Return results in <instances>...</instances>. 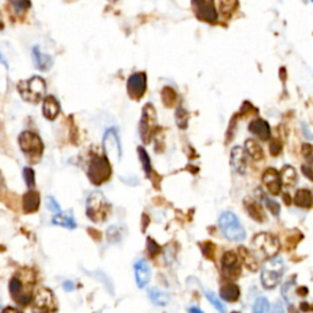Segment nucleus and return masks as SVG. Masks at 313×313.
I'll use <instances>...</instances> for the list:
<instances>
[{
    "instance_id": "nucleus-39",
    "label": "nucleus",
    "mask_w": 313,
    "mask_h": 313,
    "mask_svg": "<svg viewBox=\"0 0 313 313\" xmlns=\"http://www.w3.org/2000/svg\"><path fill=\"white\" fill-rule=\"evenodd\" d=\"M282 151V146L281 142L278 140H274L273 142L270 143V153L271 156H279Z\"/></svg>"
},
{
    "instance_id": "nucleus-23",
    "label": "nucleus",
    "mask_w": 313,
    "mask_h": 313,
    "mask_svg": "<svg viewBox=\"0 0 313 313\" xmlns=\"http://www.w3.org/2000/svg\"><path fill=\"white\" fill-rule=\"evenodd\" d=\"M243 204H245V208L248 214L251 215V218H253L256 221H259V223L265 220L264 210H263V207L258 202L253 201V199H246Z\"/></svg>"
},
{
    "instance_id": "nucleus-2",
    "label": "nucleus",
    "mask_w": 313,
    "mask_h": 313,
    "mask_svg": "<svg viewBox=\"0 0 313 313\" xmlns=\"http://www.w3.org/2000/svg\"><path fill=\"white\" fill-rule=\"evenodd\" d=\"M19 145L22 153L31 163H38L43 156L44 145L42 138L36 132L24 131L19 136Z\"/></svg>"
},
{
    "instance_id": "nucleus-22",
    "label": "nucleus",
    "mask_w": 313,
    "mask_h": 313,
    "mask_svg": "<svg viewBox=\"0 0 313 313\" xmlns=\"http://www.w3.org/2000/svg\"><path fill=\"white\" fill-rule=\"evenodd\" d=\"M40 193L35 190H30L24 196V210L26 213H33L40 208Z\"/></svg>"
},
{
    "instance_id": "nucleus-40",
    "label": "nucleus",
    "mask_w": 313,
    "mask_h": 313,
    "mask_svg": "<svg viewBox=\"0 0 313 313\" xmlns=\"http://www.w3.org/2000/svg\"><path fill=\"white\" fill-rule=\"evenodd\" d=\"M302 173L304 174V176H307L309 180H312L313 181V168L311 167V165H302Z\"/></svg>"
},
{
    "instance_id": "nucleus-32",
    "label": "nucleus",
    "mask_w": 313,
    "mask_h": 313,
    "mask_svg": "<svg viewBox=\"0 0 313 313\" xmlns=\"http://www.w3.org/2000/svg\"><path fill=\"white\" fill-rule=\"evenodd\" d=\"M162 98H163V101H164L165 105L170 107V105H173L176 101L175 91L170 87H164L162 91Z\"/></svg>"
},
{
    "instance_id": "nucleus-43",
    "label": "nucleus",
    "mask_w": 313,
    "mask_h": 313,
    "mask_svg": "<svg viewBox=\"0 0 313 313\" xmlns=\"http://www.w3.org/2000/svg\"><path fill=\"white\" fill-rule=\"evenodd\" d=\"M3 313H21V312H19L18 309L13 308V307H8V308H5L4 311H3Z\"/></svg>"
},
{
    "instance_id": "nucleus-18",
    "label": "nucleus",
    "mask_w": 313,
    "mask_h": 313,
    "mask_svg": "<svg viewBox=\"0 0 313 313\" xmlns=\"http://www.w3.org/2000/svg\"><path fill=\"white\" fill-rule=\"evenodd\" d=\"M32 60L36 68L41 71L49 70L53 66L52 57L41 52L40 47H35V48L32 49Z\"/></svg>"
},
{
    "instance_id": "nucleus-15",
    "label": "nucleus",
    "mask_w": 313,
    "mask_h": 313,
    "mask_svg": "<svg viewBox=\"0 0 313 313\" xmlns=\"http://www.w3.org/2000/svg\"><path fill=\"white\" fill-rule=\"evenodd\" d=\"M262 181L270 195L276 196L280 193L282 181L280 178V174H279L275 169L273 168L267 169V170L264 171V174H263Z\"/></svg>"
},
{
    "instance_id": "nucleus-41",
    "label": "nucleus",
    "mask_w": 313,
    "mask_h": 313,
    "mask_svg": "<svg viewBox=\"0 0 313 313\" xmlns=\"http://www.w3.org/2000/svg\"><path fill=\"white\" fill-rule=\"evenodd\" d=\"M268 313H285L284 311V307H282V304L280 302L275 303L273 307H271V309Z\"/></svg>"
},
{
    "instance_id": "nucleus-29",
    "label": "nucleus",
    "mask_w": 313,
    "mask_h": 313,
    "mask_svg": "<svg viewBox=\"0 0 313 313\" xmlns=\"http://www.w3.org/2000/svg\"><path fill=\"white\" fill-rule=\"evenodd\" d=\"M137 151H138V156H140L141 164H142V167H143V170H145L146 175L149 178L152 173V164H151V159H149V156L147 154L146 149L142 148V147H138Z\"/></svg>"
},
{
    "instance_id": "nucleus-5",
    "label": "nucleus",
    "mask_w": 313,
    "mask_h": 313,
    "mask_svg": "<svg viewBox=\"0 0 313 313\" xmlns=\"http://www.w3.org/2000/svg\"><path fill=\"white\" fill-rule=\"evenodd\" d=\"M282 273H284V261L280 257L275 256L268 258L262 267L261 280L263 287L265 289H273L281 280Z\"/></svg>"
},
{
    "instance_id": "nucleus-16",
    "label": "nucleus",
    "mask_w": 313,
    "mask_h": 313,
    "mask_svg": "<svg viewBox=\"0 0 313 313\" xmlns=\"http://www.w3.org/2000/svg\"><path fill=\"white\" fill-rule=\"evenodd\" d=\"M230 164L232 169L239 174H245L246 167H247V158H246L245 149L236 146L231 149L230 153Z\"/></svg>"
},
{
    "instance_id": "nucleus-46",
    "label": "nucleus",
    "mask_w": 313,
    "mask_h": 313,
    "mask_svg": "<svg viewBox=\"0 0 313 313\" xmlns=\"http://www.w3.org/2000/svg\"><path fill=\"white\" fill-rule=\"evenodd\" d=\"M232 313H239V312H232Z\"/></svg>"
},
{
    "instance_id": "nucleus-6",
    "label": "nucleus",
    "mask_w": 313,
    "mask_h": 313,
    "mask_svg": "<svg viewBox=\"0 0 313 313\" xmlns=\"http://www.w3.org/2000/svg\"><path fill=\"white\" fill-rule=\"evenodd\" d=\"M112 164L105 156H94L88 165L87 175L93 185H102L112 176Z\"/></svg>"
},
{
    "instance_id": "nucleus-42",
    "label": "nucleus",
    "mask_w": 313,
    "mask_h": 313,
    "mask_svg": "<svg viewBox=\"0 0 313 313\" xmlns=\"http://www.w3.org/2000/svg\"><path fill=\"white\" fill-rule=\"evenodd\" d=\"M63 286H64V289L66 290V291H73L74 287H75L74 284L71 281H65V282H64Z\"/></svg>"
},
{
    "instance_id": "nucleus-14",
    "label": "nucleus",
    "mask_w": 313,
    "mask_h": 313,
    "mask_svg": "<svg viewBox=\"0 0 313 313\" xmlns=\"http://www.w3.org/2000/svg\"><path fill=\"white\" fill-rule=\"evenodd\" d=\"M221 270L228 278H235L240 274V262L234 251H228L221 257Z\"/></svg>"
},
{
    "instance_id": "nucleus-20",
    "label": "nucleus",
    "mask_w": 313,
    "mask_h": 313,
    "mask_svg": "<svg viewBox=\"0 0 313 313\" xmlns=\"http://www.w3.org/2000/svg\"><path fill=\"white\" fill-rule=\"evenodd\" d=\"M43 115L46 116L48 120H54L58 118L60 113V104L53 96H47L43 99V107H42Z\"/></svg>"
},
{
    "instance_id": "nucleus-36",
    "label": "nucleus",
    "mask_w": 313,
    "mask_h": 313,
    "mask_svg": "<svg viewBox=\"0 0 313 313\" xmlns=\"http://www.w3.org/2000/svg\"><path fill=\"white\" fill-rule=\"evenodd\" d=\"M24 179H25V182H26L27 187L29 188L35 187L36 176H35V171H33V169L29 167L24 169Z\"/></svg>"
},
{
    "instance_id": "nucleus-27",
    "label": "nucleus",
    "mask_w": 313,
    "mask_h": 313,
    "mask_svg": "<svg viewBox=\"0 0 313 313\" xmlns=\"http://www.w3.org/2000/svg\"><path fill=\"white\" fill-rule=\"evenodd\" d=\"M148 296L151 298V301L157 306H165L169 301V296L168 293L163 290L158 289V287H152L149 289Z\"/></svg>"
},
{
    "instance_id": "nucleus-9",
    "label": "nucleus",
    "mask_w": 313,
    "mask_h": 313,
    "mask_svg": "<svg viewBox=\"0 0 313 313\" xmlns=\"http://www.w3.org/2000/svg\"><path fill=\"white\" fill-rule=\"evenodd\" d=\"M157 127L156 109L152 104H146L142 110L140 121V136L143 143H149Z\"/></svg>"
},
{
    "instance_id": "nucleus-26",
    "label": "nucleus",
    "mask_w": 313,
    "mask_h": 313,
    "mask_svg": "<svg viewBox=\"0 0 313 313\" xmlns=\"http://www.w3.org/2000/svg\"><path fill=\"white\" fill-rule=\"evenodd\" d=\"M245 151L253 160H262L264 157L262 147L254 140H247L245 142Z\"/></svg>"
},
{
    "instance_id": "nucleus-21",
    "label": "nucleus",
    "mask_w": 313,
    "mask_h": 313,
    "mask_svg": "<svg viewBox=\"0 0 313 313\" xmlns=\"http://www.w3.org/2000/svg\"><path fill=\"white\" fill-rule=\"evenodd\" d=\"M293 203L300 208H311L313 206V193L307 188H300L296 191Z\"/></svg>"
},
{
    "instance_id": "nucleus-11",
    "label": "nucleus",
    "mask_w": 313,
    "mask_h": 313,
    "mask_svg": "<svg viewBox=\"0 0 313 313\" xmlns=\"http://www.w3.org/2000/svg\"><path fill=\"white\" fill-rule=\"evenodd\" d=\"M33 313H57L58 304L51 290L41 289L33 300Z\"/></svg>"
},
{
    "instance_id": "nucleus-19",
    "label": "nucleus",
    "mask_w": 313,
    "mask_h": 313,
    "mask_svg": "<svg viewBox=\"0 0 313 313\" xmlns=\"http://www.w3.org/2000/svg\"><path fill=\"white\" fill-rule=\"evenodd\" d=\"M248 130H250L251 134H253L254 136H257L258 138H261L263 141H267L270 138V126L267 121L262 120V119H256L250 124L248 126Z\"/></svg>"
},
{
    "instance_id": "nucleus-33",
    "label": "nucleus",
    "mask_w": 313,
    "mask_h": 313,
    "mask_svg": "<svg viewBox=\"0 0 313 313\" xmlns=\"http://www.w3.org/2000/svg\"><path fill=\"white\" fill-rule=\"evenodd\" d=\"M204 293H206V297L208 298L209 302L212 303L213 306H214L215 308L218 309V311H219L220 313H225V312H226L225 304L221 302L219 298H218L217 296H215V293H214V292H212V291H206Z\"/></svg>"
},
{
    "instance_id": "nucleus-24",
    "label": "nucleus",
    "mask_w": 313,
    "mask_h": 313,
    "mask_svg": "<svg viewBox=\"0 0 313 313\" xmlns=\"http://www.w3.org/2000/svg\"><path fill=\"white\" fill-rule=\"evenodd\" d=\"M220 297L228 302H235L240 297V289L234 282H228L220 287Z\"/></svg>"
},
{
    "instance_id": "nucleus-12",
    "label": "nucleus",
    "mask_w": 313,
    "mask_h": 313,
    "mask_svg": "<svg viewBox=\"0 0 313 313\" xmlns=\"http://www.w3.org/2000/svg\"><path fill=\"white\" fill-rule=\"evenodd\" d=\"M147 90V76L145 73H135L127 80V93L134 101H140Z\"/></svg>"
},
{
    "instance_id": "nucleus-8",
    "label": "nucleus",
    "mask_w": 313,
    "mask_h": 313,
    "mask_svg": "<svg viewBox=\"0 0 313 313\" xmlns=\"http://www.w3.org/2000/svg\"><path fill=\"white\" fill-rule=\"evenodd\" d=\"M252 246H253L254 251L259 252L265 258L275 257L280 248L279 240L274 235L268 234V232H262V234L254 236L252 240Z\"/></svg>"
},
{
    "instance_id": "nucleus-30",
    "label": "nucleus",
    "mask_w": 313,
    "mask_h": 313,
    "mask_svg": "<svg viewBox=\"0 0 313 313\" xmlns=\"http://www.w3.org/2000/svg\"><path fill=\"white\" fill-rule=\"evenodd\" d=\"M261 198H262L263 203H264L265 208L269 210L271 214L275 215V217H278V215L280 214V206H279L278 202H275V201H274V199H271L270 197H268V196L265 195V193H262Z\"/></svg>"
},
{
    "instance_id": "nucleus-47",
    "label": "nucleus",
    "mask_w": 313,
    "mask_h": 313,
    "mask_svg": "<svg viewBox=\"0 0 313 313\" xmlns=\"http://www.w3.org/2000/svg\"><path fill=\"white\" fill-rule=\"evenodd\" d=\"M312 2H313V0H312Z\"/></svg>"
},
{
    "instance_id": "nucleus-31",
    "label": "nucleus",
    "mask_w": 313,
    "mask_h": 313,
    "mask_svg": "<svg viewBox=\"0 0 313 313\" xmlns=\"http://www.w3.org/2000/svg\"><path fill=\"white\" fill-rule=\"evenodd\" d=\"M10 7L15 13H24L31 7V0H9Z\"/></svg>"
},
{
    "instance_id": "nucleus-45",
    "label": "nucleus",
    "mask_w": 313,
    "mask_h": 313,
    "mask_svg": "<svg viewBox=\"0 0 313 313\" xmlns=\"http://www.w3.org/2000/svg\"><path fill=\"white\" fill-rule=\"evenodd\" d=\"M0 313H3V308H2V302H0Z\"/></svg>"
},
{
    "instance_id": "nucleus-38",
    "label": "nucleus",
    "mask_w": 313,
    "mask_h": 313,
    "mask_svg": "<svg viewBox=\"0 0 313 313\" xmlns=\"http://www.w3.org/2000/svg\"><path fill=\"white\" fill-rule=\"evenodd\" d=\"M47 208L51 210V212L55 213V214H59L60 213L59 203H58L57 199H55L54 197H52V196L47 197Z\"/></svg>"
},
{
    "instance_id": "nucleus-17",
    "label": "nucleus",
    "mask_w": 313,
    "mask_h": 313,
    "mask_svg": "<svg viewBox=\"0 0 313 313\" xmlns=\"http://www.w3.org/2000/svg\"><path fill=\"white\" fill-rule=\"evenodd\" d=\"M135 276L138 287H145L149 282V280H151L152 276L151 267H149L148 262H147L146 259H140L138 262H136Z\"/></svg>"
},
{
    "instance_id": "nucleus-13",
    "label": "nucleus",
    "mask_w": 313,
    "mask_h": 313,
    "mask_svg": "<svg viewBox=\"0 0 313 313\" xmlns=\"http://www.w3.org/2000/svg\"><path fill=\"white\" fill-rule=\"evenodd\" d=\"M195 10L201 20L214 24L218 20V13L213 0H193Z\"/></svg>"
},
{
    "instance_id": "nucleus-34",
    "label": "nucleus",
    "mask_w": 313,
    "mask_h": 313,
    "mask_svg": "<svg viewBox=\"0 0 313 313\" xmlns=\"http://www.w3.org/2000/svg\"><path fill=\"white\" fill-rule=\"evenodd\" d=\"M175 118H176V123H178V126L180 127V129H186L187 121H188V114L184 108H181V107L178 108Z\"/></svg>"
},
{
    "instance_id": "nucleus-28",
    "label": "nucleus",
    "mask_w": 313,
    "mask_h": 313,
    "mask_svg": "<svg viewBox=\"0 0 313 313\" xmlns=\"http://www.w3.org/2000/svg\"><path fill=\"white\" fill-rule=\"evenodd\" d=\"M280 178H281L282 184L287 185V186H291V185H293L296 181H297V174H296V170L292 167H290V165H285L281 170Z\"/></svg>"
},
{
    "instance_id": "nucleus-25",
    "label": "nucleus",
    "mask_w": 313,
    "mask_h": 313,
    "mask_svg": "<svg viewBox=\"0 0 313 313\" xmlns=\"http://www.w3.org/2000/svg\"><path fill=\"white\" fill-rule=\"evenodd\" d=\"M53 224L59 226H64L66 229H75L76 228V221L71 212L66 213H59V214L55 215L52 220Z\"/></svg>"
},
{
    "instance_id": "nucleus-3",
    "label": "nucleus",
    "mask_w": 313,
    "mask_h": 313,
    "mask_svg": "<svg viewBox=\"0 0 313 313\" xmlns=\"http://www.w3.org/2000/svg\"><path fill=\"white\" fill-rule=\"evenodd\" d=\"M18 91L24 101L32 104H37L44 99V94L47 91L46 81L42 77L33 76L26 81L19 82Z\"/></svg>"
},
{
    "instance_id": "nucleus-7",
    "label": "nucleus",
    "mask_w": 313,
    "mask_h": 313,
    "mask_svg": "<svg viewBox=\"0 0 313 313\" xmlns=\"http://www.w3.org/2000/svg\"><path fill=\"white\" fill-rule=\"evenodd\" d=\"M86 212L91 220L102 221L109 214L110 204L104 197L103 193L96 191L88 196L87 203H86Z\"/></svg>"
},
{
    "instance_id": "nucleus-37",
    "label": "nucleus",
    "mask_w": 313,
    "mask_h": 313,
    "mask_svg": "<svg viewBox=\"0 0 313 313\" xmlns=\"http://www.w3.org/2000/svg\"><path fill=\"white\" fill-rule=\"evenodd\" d=\"M302 156L308 162L309 165L313 164V146L309 143H304L302 146Z\"/></svg>"
},
{
    "instance_id": "nucleus-10",
    "label": "nucleus",
    "mask_w": 313,
    "mask_h": 313,
    "mask_svg": "<svg viewBox=\"0 0 313 313\" xmlns=\"http://www.w3.org/2000/svg\"><path fill=\"white\" fill-rule=\"evenodd\" d=\"M103 149L104 154L110 162H119L121 158V145L119 138L118 130L115 127H110L105 131L103 136Z\"/></svg>"
},
{
    "instance_id": "nucleus-35",
    "label": "nucleus",
    "mask_w": 313,
    "mask_h": 313,
    "mask_svg": "<svg viewBox=\"0 0 313 313\" xmlns=\"http://www.w3.org/2000/svg\"><path fill=\"white\" fill-rule=\"evenodd\" d=\"M269 312V302L265 297H258L254 302L253 313H268Z\"/></svg>"
},
{
    "instance_id": "nucleus-44",
    "label": "nucleus",
    "mask_w": 313,
    "mask_h": 313,
    "mask_svg": "<svg viewBox=\"0 0 313 313\" xmlns=\"http://www.w3.org/2000/svg\"><path fill=\"white\" fill-rule=\"evenodd\" d=\"M190 313H203V312H202L198 307H191Z\"/></svg>"
},
{
    "instance_id": "nucleus-4",
    "label": "nucleus",
    "mask_w": 313,
    "mask_h": 313,
    "mask_svg": "<svg viewBox=\"0 0 313 313\" xmlns=\"http://www.w3.org/2000/svg\"><path fill=\"white\" fill-rule=\"evenodd\" d=\"M219 228L223 232L224 236L230 241H235V242H240V241L245 240L246 237V230L241 224L239 218L231 212H224L221 213L219 220Z\"/></svg>"
},
{
    "instance_id": "nucleus-1",
    "label": "nucleus",
    "mask_w": 313,
    "mask_h": 313,
    "mask_svg": "<svg viewBox=\"0 0 313 313\" xmlns=\"http://www.w3.org/2000/svg\"><path fill=\"white\" fill-rule=\"evenodd\" d=\"M35 276L32 273L16 274L10 280L9 290L14 300L19 304H29L32 300V287Z\"/></svg>"
}]
</instances>
